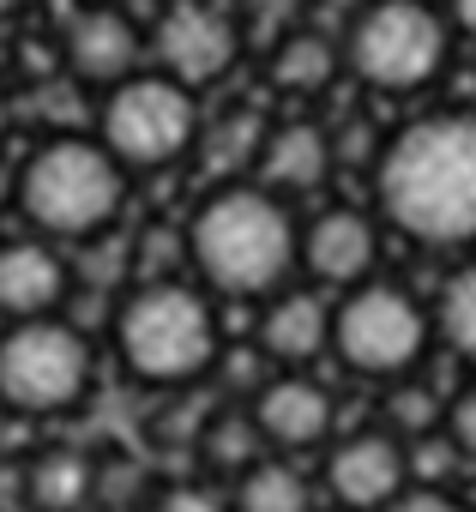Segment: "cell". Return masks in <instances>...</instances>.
Wrapping results in <instances>:
<instances>
[{"label":"cell","instance_id":"obj_1","mask_svg":"<svg viewBox=\"0 0 476 512\" xmlns=\"http://www.w3.org/2000/svg\"><path fill=\"white\" fill-rule=\"evenodd\" d=\"M374 205L416 247H476V115L404 121L374 163Z\"/></svg>","mask_w":476,"mask_h":512},{"label":"cell","instance_id":"obj_2","mask_svg":"<svg viewBox=\"0 0 476 512\" xmlns=\"http://www.w3.org/2000/svg\"><path fill=\"white\" fill-rule=\"evenodd\" d=\"M181 253L193 260L199 284L217 296H242V302L278 296L284 278L296 272V217L266 187L229 181L199 199V211L187 217Z\"/></svg>","mask_w":476,"mask_h":512},{"label":"cell","instance_id":"obj_3","mask_svg":"<svg viewBox=\"0 0 476 512\" xmlns=\"http://www.w3.org/2000/svg\"><path fill=\"white\" fill-rule=\"evenodd\" d=\"M13 205L37 229V241H91L127 205V169L85 133L43 139L13 169Z\"/></svg>","mask_w":476,"mask_h":512},{"label":"cell","instance_id":"obj_4","mask_svg":"<svg viewBox=\"0 0 476 512\" xmlns=\"http://www.w3.org/2000/svg\"><path fill=\"white\" fill-rule=\"evenodd\" d=\"M109 332L121 368L139 386H193L223 350L211 296L181 278H145L139 290H127Z\"/></svg>","mask_w":476,"mask_h":512},{"label":"cell","instance_id":"obj_5","mask_svg":"<svg viewBox=\"0 0 476 512\" xmlns=\"http://www.w3.org/2000/svg\"><path fill=\"white\" fill-rule=\"evenodd\" d=\"M446 55H452V25L428 0H368L338 49V61L386 97H404L440 79Z\"/></svg>","mask_w":476,"mask_h":512},{"label":"cell","instance_id":"obj_6","mask_svg":"<svg viewBox=\"0 0 476 512\" xmlns=\"http://www.w3.org/2000/svg\"><path fill=\"white\" fill-rule=\"evenodd\" d=\"M326 344L338 350V362L350 374H368V380H404L428 344H434V320L428 308L404 290V284H356L344 290V302L332 308V332Z\"/></svg>","mask_w":476,"mask_h":512},{"label":"cell","instance_id":"obj_7","mask_svg":"<svg viewBox=\"0 0 476 512\" xmlns=\"http://www.w3.org/2000/svg\"><path fill=\"white\" fill-rule=\"evenodd\" d=\"M91 344L79 326L19 320L0 332V404L19 416H67L91 392Z\"/></svg>","mask_w":476,"mask_h":512},{"label":"cell","instance_id":"obj_8","mask_svg":"<svg viewBox=\"0 0 476 512\" xmlns=\"http://www.w3.org/2000/svg\"><path fill=\"white\" fill-rule=\"evenodd\" d=\"M103 151L121 169H169L199 145V97L163 73H133L103 97Z\"/></svg>","mask_w":476,"mask_h":512},{"label":"cell","instance_id":"obj_9","mask_svg":"<svg viewBox=\"0 0 476 512\" xmlns=\"http://www.w3.org/2000/svg\"><path fill=\"white\" fill-rule=\"evenodd\" d=\"M151 55H157V73L175 79L181 91H205L217 85L235 55H242V37H235V19L217 7V0H169L151 25Z\"/></svg>","mask_w":476,"mask_h":512},{"label":"cell","instance_id":"obj_10","mask_svg":"<svg viewBox=\"0 0 476 512\" xmlns=\"http://www.w3.org/2000/svg\"><path fill=\"white\" fill-rule=\"evenodd\" d=\"M380 260V229L368 211L356 205H332L320 211L308 229H296V266L314 278V284H338V290H356L368 284Z\"/></svg>","mask_w":476,"mask_h":512},{"label":"cell","instance_id":"obj_11","mask_svg":"<svg viewBox=\"0 0 476 512\" xmlns=\"http://www.w3.org/2000/svg\"><path fill=\"white\" fill-rule=\"evenodd\" d=\"M326 488L338 500V512H386L404 488H410V470H404V440L392 434H350L332 446L326 458Z\"/></svg>","mask_w":476,"mask_h":512},{"label":"cell","instance_id":"obj_12","mask_svg":"<svg viewBox=\"0 0 476 512\" xmlns=\"http://www.w3.org/2000/svg\"><path fill=\"white\" fill-rule=\"evenodd\" d=\"M332 416H338L332 392L320 380H308V374H272L254 392V404H248V422H254L266 452H308V446H320L332 434Z\"/></svg>","mask_w":476,"mask_h":512},{"label":"cell","instance_id":"obj_13","mask_svg":"<svg viewBox=\"0 0 476 512\" xmlns=\"http://www.w3.org/2000/svg\"><path fill=\"white\" fill-rule=\"evenodd\" d=\"M139 31H133V19L121 13V7H79L73 19H67V31H61V61H67V73L73 79H85V85H103V91H115L121 79H133L139 73Z\"/></svg>","mask_w":476,"mask_h":512},{"label":"cell","instance_id":"obj_14","mask_svg":"<svg viewBox=\"0 0 476 512\" xmlns=\"http://www.w3.org/2000/svg\"><path fill=\"white\" fill-rule=\"evenodd\" d=\"M67 290H73V272L49 241H37V235L0 241V314L13 326L19 320H55Z\"/></svg>","mask_w":476,"mask_h":512},{"label":"cell","instance_id":"obj_15","mask_svg":"<svg viewBox=\"0 0 476 512\" xmlns=\"http://www.w3.org/2000/svg\"><path fill=\"white\" fill-rule=\"evenodd\" d=\"M254 169H260V187L272 199L284 193H314L332 169V139L314 127V121H284V127H266L260 151H254Z\"/></svg>","mask_w":476,"mask_h":512},{"label":"cell","instance_id":"obj_16","mask_svg":"<svg viewBox=\"0 0 476 512\" xmlns=\"http://www.w3.org/2000/svg\"><path fill=\"white\" fill-rule=\"evenodd\" d=\"M326 332H332V308L314 296V290H278L266 296V314H260V350L284 368H302L326 350Z\"/></svg>","mask_w":476,"mask_h":512},{"label":"cell","instance_id":"obj_17","mask_svg":"<svg viewBox=\"0 0 476 512\" xmlns=\"http://www.w3.org/2000/svg\"><path fill=\"white\" fill-rule=\"evenodd\" d=\"M97 494V464L85 452H37L25 464V506L31 512H79L85 500Z\"/></svg>","mask_w":476,"mask_h":512},{"label":"cell","instance_id":"obj_18","mask_svg":"<svg viewBox=\"0 0 476 512\" xmlns=\"http://www.w3.org/2000/svg\"><path fill=\"white\" fill-rule=\"evenodd\" d=\"M229 512H314V482L290 458L266 452L254 470L235 476V506Z\"/></svg>","mask_w":476,"mask_h":512},{"label":"cell","instance_id":"obj_19","mask_svg":"<svg viewBox=\"0 0 476 512\" xmlns=\"http://www.w3.org/2000/svg\"><path fill=\"white\" fill-rule=\"evenodd\" d=\"M338 67H344L338 61V43H326L320 31H296L272 55V85L290 91V97H314V91H326L338 79Z\"/></svg>","mask_w":476,"mask_h":512},{"label":"cell","instance_id":"obj_20","mask_svg":"<svg viewBox=\"0 0 476 512\" xmlns=\"http://www.w3.org/2000/svg\"><path fill=\"white\" fill-rule=\"evenodd\" d=\"M434 332L452 344V356L476 362V260H464L446 284H440V302H434Z\"/></svg>","mask_w":476,"mask_h":512},{"label":"cell","instance_id":"obj_21","mask_svg":"<svg viewBox=\"0 0 476 512\" xmlns=\"http://www.w3.org/2000/svg\"><path fill=\"white\" fill-rule=\"evenodd\" d=\"M199 452H205V464L217 476H242V470H254L266 458V446H260L248 416H211L205 434H199Z\"/></svg>","mask_w":476,"mask_h":512},{"label":"cell","instance_id":"obj_22","mask_svg":"<svg viewBox=\"0 0 476 512\" xmlns=\"http://www.w3.org/2000/svg\"><path fill=\"white\" fill-rule=\"evenodd\" d=\"M440 398L428 392V386H416V380H398V392H392V404H386V422L398 428V434H410V440H428V434H440ZM392 434V440H398Z\"/></svg>","mask_w":476,"mask_h":512},{"label":"cell","instance_id":"obj_23","mask_svg":"<svg viewBox=\"0 0 476 512\" xmlns=\"http://www.w3.org/2000/svg\"><path fill=\"white\" fill-rule=\"evenodd\" d=\"M260 139H266V127H260L254 115H229V121L205 139V151H211V163H217V169H223V157H229V169H235V163H254Z\"/></svg>","mask_w":476,"mask_h":512},{"label":"cell","instance_id":"obj_24","mask_svg":"<svg viewBox=\"0 0 476 512\" xmlns=\"http://www.w3.org/2000/svg\"><path fill=\"white\" fill-rule=\"evenodd\" d=\"M440 434H446V446H452L458 458H476V380H470L464 392L446 398V410H440Z\"/></svg>","mask_w":476,"mask_h":512},{"label":"cell","instance_id":"obj_25","mask_svg":"<svg viewBox=\"0 0 476 512\" xmlns=\"http://www.w3.org/2000/svg\"><path fill=\"white\" fill-rule=\"evenodd\" d=\"M151 512H229V500L217 488H199V482H175L151 500Z\"/></svg>","mask_w":476,"mask_h":512},{"label":"cell","instance_id":"obj_26","mask_svg":"<svg viewBox=\"0 0 476 512\" xmlns=\"http://www.w3.org/2000/svg\"><path fill=\"white\" fill-rule=\"evenodd\" d=\"M386 512H464V506H458V500H452L446 488H428V482H410V488H404V494H398V500H392Z\"/></svg>","mask_w":476,"mask_h":512},{"label":"cell","instance_id":"obj_27","mask_svg":"<svg viewBox=\"0 0 476 512\" xmlns=\"http://www.w3.org/2000/svg\"><path fill=\"white\" fill-rule=\"evenodd\" d=\"M452 25H458L464 37H476V0H452Z\"/></svg>","mask_w":476,"mask_h":512},{"label":"cell","instance_id":"obj_28","mask_svg":"<svg viewBox=\"0 0 476 512\" xmlns=\"http://www.w3.org/2000/svg\"><path fill=\"white\" fill-rule=\"evenodd\" d=\"M7 127H13V97L0 91V139H7Z\"/></svg>","mask_w":476,"mask_h":512},{"label":"cell","instance_id":"obj_29","mask_svg":"<svg viewBox=\"0 0 476 512\" xmlns=\"http://www.w3.org/2000/svg\"><path fill=\"white\" fill-rule=\"evenodd\" d=\"M0 205H13V169H0Z\"/></svg>","mask_w":476,"mask_h":512},{"label":"cell","instance_id":"obj_30","mask_svg":"<svg viewBox=\"0 0 476 512\" xmlns=\"http://www.w3.org/2000/svg\"><path fill=\"white\" fill-rule=\"evenodd\" d=\"M19 7H25V0H0V19H13Z\"/></svg>","mask_w":476,"mask_h":512}]
</instances>
